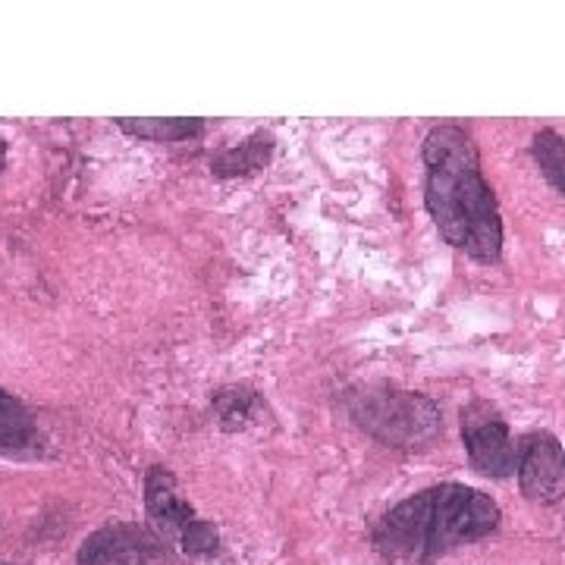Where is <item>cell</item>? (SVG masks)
<instances>
[{
    "instance_id": "cell-1",
    "label": "cell",
    "mask_w": 565,
    "mask_h": 565,
    "mask_svg": "<svg viewBox=\"0 0 565 565\" xmlns=\"http://www.w3.org/2000/svg\"><path fill=\"white\" fill-rule=\"evenodd\" d=\"M424 204L440 236L478 264L503 258V217L481 170V151L462 126H434L422 148Z\"/></svg>"
},
{
    "instance_id": "cell-2",
    "label": "cell",
    "mask_w": 565,
    "mask_h": 565,
    "mask_svg": "<svg viewBox=\"0 0 565 565\" xmlns=\"http://www.w3.org/2000/svg\"><path fill=\"white\" fill-rule=\"evenodd\" d=\"M500 505L468 484H434L396 503L371 531L386 565H434L459 546L478 544L500 527Z\"/></svg>"
},
{
    "instance_id": "cell-3",
    "label": "cell",
    "mask_w": 565,
    "mask_h": 565,
    "mask_svg": "<svg viewBox=\"0 0 565 565\" xmlns=\"http://www.w3.org/2000/svg\"><path fill=\"white\" fill-rule=\"evenodd\" d=\"M345 412L371 440L393 449H424L444 430V412L427 393L396 384H359L345 390Z\"/></svg>"
},
{
    "instance_id": "cell-4",
    "label": "cell",
    "mask_w": 565,
    "mask_h": 565,
    "mask_svg": "<svg viewBox=\"0 0 565 565\" xmlns=\"http://www.w3.org/2000/svg\"><path fill=\"white\" fill-rule=\"evenodd\" d=\"M145 512L151 531L185 559H214L221 553L217 527L195 512V505L180 493L173 471L163 465H151L145 475Z\"/></svg>"
},
{
    "instance_id": "cell-5",
    "label": "cell",
    "mask_w": 565,
    "mask_h": 565,
    "mask_svg": "<svg viewBox=\"0 0 565 565\" xmlns=\"http://www.w3.org/2000/svg\"><path fill=\"white\" fill-rule=\"evenodd\" d=\"M459 418H462V444L471 468L493 481L515 475L519 444L512 440L503 412L487 399H471Z\"/></svg>"
},
{
    "instance_id": "cell-6",
    "label": "cell",
    "mask_w": 565,
    "mask_h": 565,
    "mask_svg": "<svg viewBox=\"0 0 565 565\" xmlns=\"http://www.w3.org/2000/svg\"><path fill=\"white\" fill-rule=\"evenodd\" d=\"M79 565H177V553L151 527L107 522L82 541Z\"/></svg>"
},
{
    "instance_id": "cell-7",
    "label": "cell",
    "mask_w": 565,
    "mask_h": 565,
    "mask_svg": "<svg viewBox=\"0 0 565 565\" xmlns=\"http://www.w3.org/2000/svg\"><path fill=\"white\" fill-rule=\"evenodd\" d=\"M519 484L531 503L556 505L565 490L563 444L550 430H531L519 440V462H515Z\"/></svg>"
},
{
    "instance_id": "cell-8",
    "label": "cell",
    "mask_w": 565,
    "mask_h": 565,
    "mask_svg": "<svg viewBox=\"0 0 565 565\" xmlns=\"http://www.w3.org/2000/svg\"><path fill=\"white\" fill-rule=\"evenodd\" d=\"M44 452V434L32 408L13 393L0 390V456L32 459Z\"/></svg>"
},
{
    "instance_id": "cell-9",
    "label": "cell",
    "mask_w": 565,
    "mask_h": 565,
    "mask_svg": "<svg viewBox=\"0 0 565 565\" xmlns=\"http://www.w3.org/2000/svg\"><path fill=\"white\" fill-rule=\"evenodd\" d=\"M274 151H277L274 132L258 129V132H252V136L239 141V145H230V148L217 151V154L211 158V173H214L217 180L255 177V173H262L264 167L270 163Z\"/></svg>"
},
{
    "instance_id": "cell-10",
    "label": "cell",
    "mask_w": 565,
    "mask_h": 565,
    "mask_svg": "<svg viewBox=\"0 0 565 565\" xmlns=\"http://www.w3.org/2000/svg\"><path fill=\"white\" fill-rule=\"evenodd\" d=\"M211 408H214V415H217L221 430H226V434L248 430V427L262 424L264 415H267L264 396L255 386L248 384H233L217 390V393L211 396Z\"/></svg>"
},
{
    "instance_id": "cell-11",
    "label": "cell",
    "mask_w": 565,
    "mask_h": 565,
    "mask_svg": "<svg viewBox=\"0 0 565 565\" xmlns=\"http://www.w3.org/2000/svg\"><path fill=\"white\" fill-rule=\"evenodd\" d=\"M126 136L145 141H189L199 139L204 132V120H117Z\"/></svg>"
},
{
    "instance_id": "cell-12",
    "label": "cell",
    "mask_w": 565,
    "mask_h": 565,
    "mask_svg": "<svg viewBox=\"0 0 565 565\" xmlns=\"http://www.w3.org/2000/svg\"><path fill=\"white\" fill-rule=\"evenodd\" d=\"M531 154H534V161L541 167V173L550 180V185H553L556 192H565L563 136H559L556 129H541V132L531 139Z\"/></svg>"
},
{
    "instance_id": "cell-13",
    "label": "cell",
    "mask_w": 565,
    "mask_h": 565,
    "mask_svg": "<svg viewBox=\"0 0 565 565\" xmlns=\"http://www.w3.org/2000/svg\"><path fill=\"white\" fill-rule=\"evenodd\" d=\"M3 163H7V141L0 136V173H3Z\"/></svg>"
}]
</instances>
